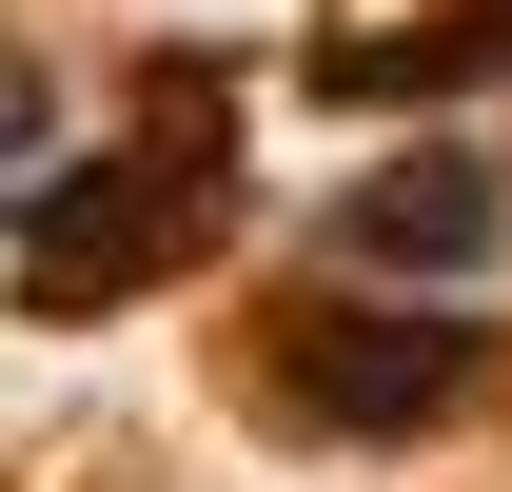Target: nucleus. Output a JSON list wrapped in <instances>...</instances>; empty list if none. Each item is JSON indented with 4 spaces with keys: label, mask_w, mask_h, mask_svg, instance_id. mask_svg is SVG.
<instances>
[{
    "label": "nucleus",
    "mask_w": 512,
    "mask_h": 492,
    "mask_svg": "<svg viewBox=\"0 0 512 492\" xmlns=\"http://www.w3.org/2000/svg\"><path fill=\"white\" fill-rule=\"evenodd\" d=\"M276 394L335 414V433H414V414L473 394V335H453V315H296V335H276Z\"/></svg>",
    "instance_id": "nucleus-1"
},
{
    "label": "nucleus",
    "mask_w": 512,
    "mask_h": 492,
    "mask_svg": "<svg viewBox=\"0 0 512 492\" xmlns=\"http://www.w3.org/2000/svg\"><path fill=\"white\" fill-rule=\"evenodd\" d=\"M335 237H355V256H434V276H473V256H493V178H473V158H394V178H355Z\"/></svg>",
    "instance_id": "nucleus-2"
},
{
    "label": "nucleus",
    "mask_w": 512,
    "mask_h": 492,
    "mask_svg": "<svg viewBox=\"0 0 512 492\" xmlns=\"http://www.w3.org/2000/svg\"><path fill=\"white\" fill-rule=\"evenodd\" d=\"M20 138H40V79H20V60H0V158H20Z\"/></svg>",
    "instance_id": "nucleus-3"
}]
</instances>
